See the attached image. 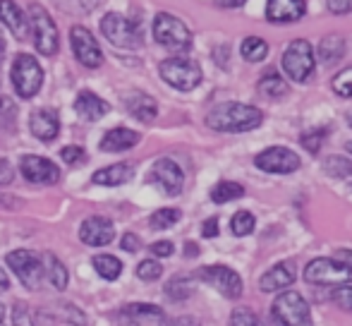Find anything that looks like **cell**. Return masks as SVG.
<instances>
[{"mask_svg":"<svg viewBox=\"0 0 352 326\" xmlns=\"http://www.w3.org/2000/svg\"><path fill=\"white\" fill-rule=\"evenodd\" d=\"M264 122V113L247 103H218L206 116V125L216 132H250Z\"/></svg>","mask_w":352,"mask_h":326,"instance_id":"6da1fadb","label":"cell"},{"mask_svg":"<svg viewBox=\"0 0 352 326\" xmlns=\"http://www.w3.org/2000/svg\"><path fill=\"white\" fill-rule=\"evenodd\" d=\"M29 32L34 34V46L41 56H56L58 46H60V32H58L48 10L38 3L29 5Z\"/></svg>","mask_w":352,"mask_h":326,"instance_id":"7a4b0ae2","label":"cell"},{"mask_svg":"<svg viewBox=\"0 0 352 326\" xmlns=\"http://www.w3.org/2000/svg\"><path fill=\"white\" fill-rule=\"evenodd\" d=\"M276 326H311L309 303L297 290H283L271 305Z\"/></svg>","mask_w":352,"mask_h":326,"instance_id":"3957f363","label":"cell"},{"mask_svg":"<svg viewBox=\"0 0 352 326\" xmlns=\"http://www.w3.org/2000/svg\"><path fill=\"white\" fill-rule=\"evenodd\" d=\"M153 39L168 51H190L192 48V32L180 17L170 12H158L153 17Z\"/></svg>","mask_w":352,"mask_h":326,"instance_id":"277c9868","label":"cell"},{"mask_svg":"<svg viewBox=\"0 0 352 326\" xmlns=\"http://www.w3.org/2000/svg\"><path fill=\"white\" fill-rule=\"evenodd\" d=\"M10 80L19 98H34L43 84V70L38 61L29 53L14 56L12 67H10Z\"/></svg>","mask_w":352,"mask_h":326,"instance_id":"5b68a950","label":"cell"},{"mask_svg":"<svg viewBox=\"0 0 352 326\" xmlns=\"http://www.w3.org/2000/svg\"><path fill=\"white\" fill-rule=\"evenodd\" d=\"M5 264L12 269V274L27 285L29 290L41 288V281L46 276V264L43 257L34 250H14L5 257Z\"/></svg>","mask_w":352,"mask_h":326,"instance_id":"8992f818","label":"cell"},{"mask_svg":"<svg viewBox=\"0 0 352 326\" xmlns=\"http://www.w3.org/2000/svg\"><path fill=\"white\" fill-rule=\"evenodd\" d=\"M163 82L170 84L177 91H192L201 84V67L199 63L190 58H168L158 65Z\"/></svg>","mask_w":352,"mask_h":326,"instance_id":"52a82bcc","label":"cell"},{"mask_svg":"<svg viewBox=\"0 0 352 326\" xmlns=\"http://www.w3.org/2000/svg\"><path fill=\"white\" fill-rule=\"evenodd\" d=\"M316 61H314V48L307 39H295L290 41V46L283 53V70L290 80L295 82H307L309 75L314 72Z\"/></svg>","mask_w":352,"mask_h":326,"instance_id":"ba28073f","label":"cell"},{"mask_svg":"<svg viewBox=\"0 0 352 326\" xmlns=\"http://www.w3.org/2000/svg\"><path fill=\"white\" fill-rule=\"evenodd\" d=\"M197 279L209 283L213 290L223 295L228 300H240L242 298V290H245V283H242V276L237 274L235 269L230 266H223V264H213V266H201L197 269Z\"/></svg>","mask_w":352,"mask_h":326,"instance_id":"9c48e42d","label":"cell"},{"mask_svg":"<svg viewBox=\"0 0 352 326\" xmlns=\"http://www.w3.org/2000/svg\"><path fill=\"white\" fill-rule=\"evenodd\" d=\"M302 279L311 285H348L352 283V271L331 257H319L305 266Z\"/></svg>","mask_w":352,"mask_h":326,"instance_id":"30bf717a","label":"cell"},{"mask_svg":"<svg viewBox=\"0 0 352 326\" xmlns=\"http://www.w3.org/2000/svg\"><path fill=\"white\" fill-rule=\"evenodd\" d=\"M101 32L113 46L118 48H140L142 46V29L137 22L127 19L125 14L108 12L101 19Z\"/></svg>","mask_w":352,"mask_h":326,"instance_id":"8fae6325","label":"cell"},{"mask_svg":"<svg viewBox=\"0 0 352 326\" xmlns=\"http://www.w3.org/2000/svg\"><path fill=\"white\" fill-rule=\"evenodd\" d=\"M254 166L264 173H271V175H287V173L300 171L302 161L287 146H269L254 156Z\"/></svg>","mask_w":352,"mask_h":326,"instance_id":"7c38bea8","label":"cell"},{"mask_svg":"<svg viewBox=\"0 0 352 326\" xmlns=\"http://www.w3.org/2000/svg\"><path fill=\"white\" fill-rule=\"evenodd\" d=\"M70 43H72V53L84 67H101L103 63V51L98 46V41L94 39V34L87 27L77 24L70 29Z\"/></svg>","mask_w":352,"mask_h":326,"instance_id":"4fadbf2b","label":"cell"},{"mask_svg":"<svg viewBox=\"0 0 352 326\" xmlns=\"http://www.w3.org/2000/svg\"><path fill=\"white\" fill-rule=\"evenodd\" d=\"M148 182H153L156 187H161L166 195L175 197L185 187V173L173 159H158L153 163L151 173H148Z\"/></svg>","mask_w":352,"mask_h":326,"instance_id":"5bb4252c","label":"cell"},{"mask_svg":"<svg viewBox=\"0 0 352 326\" xmlns=\"http://www.w3.org/2000/svg\"><path fill=\"white\" fill-rule=\"evenodd\" d=\"M19 171H22V175L27 177L29 182H34V185H56V182L60 180V168L53 161L43 159V156H34V154L22 156Z\"/></svg>","mask_w":352,"mask_h":326,"instance_id":"9a60e30c","label":"cell"},{"mask_svg":"<svg viewBox=\"0 0 352 326\" xmlns=\"http://www.w3.org/2000/svg\"><path fill=\"white\" fill-rule=\"evenodd\" d=\"M113 238H116V228L106 216H89L79 226V240L89 247H106L113 243Z\"/></svg>","mask_w":352,"mask_h":326,"instance_id":"2e32d148","label":"cell"},{"mask_svg":"<svg viewBox=\"0 0 352 326\" xmlns=\"http://www.w3.org/2000/svg\"><path fill=\"white\" fill-rule=\"evenodd\" d=\"M297 279V269L292 261H280V264H274L264 276L259 279V290L261 293H280V290H287Z\"/></svg>","mask_w":352,"mask_h":326,"instance_id":"e0dca14e","label":"cell"},{"mask_svg":"<svg viewBox=\"0 0 352 326\" xmlns=\"http://www.w3.org/2000/svg\"><path fill=\"white\" fill-rule=\"evenodd\" d=\"M307 14V0H269L266 19L271 24H292Z\"/></svg>","mask_w":352,"mask_h":326,"instance_id":"ac0fdd59","label":"cell"},{"mask_svg":"<svg viewBox=\"0 0 352 326\" xmlns=\"http://www.w3.org/2000/svg\"><path fill=\"white\" fill-rule=\"evenodd\" d=\"M29 130L36 140L41 142H51L58 137L60 132V118L56 116V111L51 108H38L29 116Z\"/></svg>","mask_w":352,"mask_h":326,"instance_id":"d6986e66","label":"cell"},{"mask_svg":"<svg viewBox=\"0 0 352 326\" xmlns=\"http://www.w3.org/2000/svg\"><path fill=\"white\" fill-rule=\"evenodd\" d=\"M74 111L79 113V116L84 118V120H101L103 116H106L108 111H111V106H108L106 101H103L98 94L89 91V89H84V91L77 94V98H74Z\"/></svg>","mask_w":352,"mask_h":326,"instance_id":"ffe728a7","label":"cell"},{"mask_svg":"<svg viewBox=\"0 0 352 326\" xmlns=\"http://www.w3.org/2000/svg\"><path fill=\"white\" fill-rule=\"evenodd\" d=\"M0 22L12 32L14 39L24 41L29 36V19L24 17V12L12 3V0H0Z\"/></svg>","mask_w":352,"mask_h":326,"instance_id":"44dd1931","label":"cell"},{"mask_svg":"<svg viewBox=\"0 0 352 326\" xmlns=\"http://www.w3.org/2000/svg\"><path fill=\"white\" fill-rule=\"evenodd\" d=\"M132 175H135V166L132 163H113V166H106L94 173L91 180L101 187H118L130 182Z\"/></svg>","mask_w":352,"mask_h":326,"instance_id":"7402d4cb","label":"cell"},{"mask_svg":"<svg viewBox=\"0 0 352 326\" xmlns=\"http://www.w3.org/2000/svg\"><path fill=\"white\" fill-rule=\"evenodd\" d=\"M140 144V132L130 130V127H113V130H108L106 135H103L101 140V151H127L132 149V146Z\"/></svg>","mask_w":352,"mask_h":326,"instance_id":"603a6c76","label":"cell"},{"mask_svg":"<svg viewBox=\"0 0 352 326\" xmlns=\"http://www.w3.org/2000/svg\"><path fill=\"white\" fill-rule=\"evenodd\" d=\"M125 106H127V111H130V116L140 118V120H144V122L153 120V118H156V113H158L156 101H153V98L148 96V94H144V91H130V94H127Z\"/></svg>","mask_w":352,"mask_h":326,"instance_id":"cb8c5ba5","label":"cell"},{"mask_svg":"<svg viewBox=\"0 0 352 326\" xmlns=\"http://www.w3.org/2000/svg\"><path fill=\"white\" fill-rule=\"evenodd\" d=\"M345 56V39L338 36V34H329V36L321 39L319 43V61L324 65H331V63L340 61Z\"/></svg>","mask_w":352,"mask_h":326,"instance_id":"d4e9b609","label":"cell"},{"mask_svg":"<svg viewBox=\"0 0 352 326\" xmlns=\"http://www.w3.org/2000/svg\"><path fill=\"white\" fill-rule=\"evenodd\" d=\"M166 295L173 300V303H185L195 295V283H192L190 276H173L166 283Z\"/></svg>","mask_w":352,"mask_h":326,"instance_id":"484cf974","label":"cell"},{"mask_svg":"<svg viewBox=\"0 0 352 326\" xmlns=\"http://www.w3.org/2000/svg\"><path fill=\"white\" fill-rule=\"evenodd\" d=\"M259 89H261V94H266L269 98H280V96H287V91H290V84L285 82V77H283L280 72L269 70L259 80Z\"/></svg>","mask_w":352,"mask_h":326,"instance_id":"4316f807","label":"cell"},{"mask_svg":"<svg viewBox=\"0 0 352 326\" xmlns=\"http://www.w3.org/2000/svg\"><path fill=\"white\" fill-rule=\"evenodd\" d=\"M91 264H94V269H96V274L106 281H116V279H120V274H122V261L113 254L94 257Z\"/></svg>","mask_w":352,"mask_h":326,"instance_id":"83f0119b","label":"cell"},{"mask_svg":"<svg viewBox=\"0 0 352 326\" xmlns=\"http://www.w3.org/2000/svg\"><path fill=\"white\" fill-rule=\"evenodd\" d=\"M240 197H245V187L232 180L218 182L211 190V202H216V204H228V202H235V199H240Z\"/></svg>","mask_w":352,"mask_h":326,"instance_id":"f1b7e54d","label":"cell"},{"mask_svg":"<svg viewBox=\"0 0 352 326\" xmlns=\"http://www.w3.org/2000/svg\"><path fill=\"white\" fill-rule=\"evenodd\" d=\"M240 53L245 61L250 63H261L266 56H269V43L264 41L261 36H247L240 46Z\"/></svg>","mask_w":352,"mask_h":326,"instance_id":"f546056e","label":"cell"},{"mask_svg":"<svg viewBox=\"0 0 352 326\" xmlns=\"http://www.w3.org/2000/svg\"><path fill=\"white\" fill-rule=\"evenodd\" d=\"M43 261H48V264H46L48 281L53 283V288H56V290H65L67 288V269H65V264H63V261L58 259L56 254H51V252L43 257Z\"/></svg>","mask_w":352,"mask_h":326,"instance_id":"4dcf8cb0","label":"cell"},{"mask_svg":"<svg viewBox=\"0 0 352 326\" xmlns=\"http://www.w3.org/2000/svg\"><path fill=\"white\" fill-rule=\"evenodd\" d=\"M254 226H256V219L252 211H237V214L230 219V230H232V235H237V238L252 235L254 233Z\"/></svg>","mask_w":352,"mask_h":326,"instance_id":"1f68e13d","label":"cell"},{"mask_svg":"<svg viewBox=\"0 0 352 326\" xmlns=\"http://www.w3.org/2000/svg\"><path fill=\"white\" fill-rule=\"evenodd\" d=\"M122 314L135 322H142V319H161L163 317V309L158 305H146V303H137V305H127L122 309Z\"/></svg>","mask_w":352,"mask_h":326,"instance_id":"d6a6232c","label":"cell"},{"mask_svg":"<svg viewBox=\"0 0 352 326\" xmlns=\"http://www.w3.org/2000/svg\"><path fill=\"white\" fill-rule=\"evenodd\" d=\"M324 171L333 177H352V159H348V156H326Z\"/></svg>","mask_w":352,"mask_h":326,"instance_id":"836d02e7","label":"cell"},{"mask_svg":"<svg viewBox=\"0 0 352 326\" xmlns=\"http://www.w3.org/2000/svg\"><path fill=\"white\" fill-rule=\"evenodd\" d=\"M180 219H182L180 209H158L151 214L148 224H151V228H156V230H166V228H170V226H175Z\"/></svg>","mask_w":352,"mask_h":326,"instance_id":"e575fe53","label":"cell"},{"mask_svg":"<svg viewBox=\"0 0 352 326\" xmlns=\"http://www.w3.org/2000/svg\"><path fill=\"white\" fill-rule=\"evenodd\" d=\"M326 135H329V130H326V127H321V130H309V132H305V135L300 137V142H302V146L309 151V154H319L321 144L326 142Z\"/></svg>","mask_w":352,"mask_h":326,"instance_id":"d590c367","label":"cell"},{"mask_svg":"<svg viewBox=\"0 0 352 326\" xmlns=\"http://www.w3.org/2000/svg\"><path fill=\"white\" fill-rule=\"evenodd\" d=\"M333 91L338 94V96L343 98H352V67H345V70H340L338 75L333 77Z\"/></svg>","mask_w":352,"mask_h":326,"instance_id":"8d00e7d4","label":"cell"},{"mask_svg":"<svg viewBox=\"0 0 352 326\" xmlns=\"http://www.w3.org/2000/svg\"><path fill=\"white\" fill-rule=\"evenodd\" d=\"M230 326H264L250 307H235L230 314Z\"/></svg>","mask_w":352,"mask_h":326,"instance_id":"74e56055","label":"cell"},{"mask_svg":"<svg viewBox=\"0 0 352 326\" xmlns=\"http://www.w3.org/2000/svg\"><path fill=\"white\" fill-rule=\"evenodd\" d=\"M163 274V264H158L156 259H144L137 264V279L142 281H156Z\"/></svg>","mask_w":352,"mask_h":326,"instance_id":"f35d334b","label":"cell"},{"mask_svg":"<svg viewBox=\"0 0 352 326\" xmlns=\"http://www.w3.org/2000/svg\"><path fill=\"white\" fill-rule=\"evenodd\" d=\"M58 5L70 14H89L98 5V0H58Z\"/></svg>","mask_w":352,"mask_h":326,"instance_id":"ab89813d","label":"cell"},{"mask_svg":"<svg viewBox=\"0 0 352 326\" xmlns=\"http://www.w3.org/2000/svg\"><path fill=\"white\" fill-rule=\"evenodd\" d=\"M331 300H333L338 307H343V309H348V312H352V283L336 285V288L331 290Z\"/></svg>","mask_w":352,"mask_h":326,"instance_id":"60d3db41","label":"cell"},{"mask_svg":"<svg viewBox=\"0 0 352 326\" xmlns=\"http://www.w3.org/2000/svg\"><path fill=\"white\" fill-rule=\"evenodd\" d=\"M63 161L70 163V166H77V163H84L87 161V151L82 149V146H65V149L60 151Z\"/></svg>","mask_w":352,"mask_h":326,"instance_id":"b9f144b4","label":"cell"},{"mask_svg":"<svg viewBox=\"0 0 352 326\" xmlns=\"http://www.w3.org/2000/svg\"><path fill=\"white\" fill-rule=\"evenodd\" d=\"M326 8L333 14H348L352 12V0H326Z\"/></svg>","mask_w":352,"mask_h":326,"instance_id":"7bdbcfd3","label":"cell"},{"mask_svg":"<svg viewBox=\"0 0 352 326\" xmlns=\"http://www.w3.org/2000/svg\"><path fill=\"white\" fill-rule=\"evenodd\" d=\"M151 252L156 257H170L173 252H175V247H173L170 240H158V243L151 245Z\"/></svg>","mask_w":352,"mask_h":326,"instance_id":"ee69618b","label":"cell"},{"mask_svg":"<svg viewBox=\"0 0 352 326\" xmlns=\"http://www.w3.org/2000/svg\"><path fill=\"white\" fill-rule=\"evenodd\" d=\"M14 177V171L12 166H10L8 159H0V185H10Z\"/></svg>","mask_w":352,"mask_h":326,"instance_id":"f6af8a7d","label":"cell"},{"mask_svg":"<svg viewBox=\"0 0 352 326\" xmlns=\"http://www.w3.org/2000/svg\"><path fill=\"white\" fill-rule=\"evenodd\" d=\"M120 247L125 252H137L142 245H140V238H137L135 233H125V235H122V240H120Z\"/></svg>","mask_w":352,"mask_h":326,"instance_id":"bcb514c9","label":"cell"},{"mask_svg":"<svg viewBox=\"0 0 352 326\" xmlns=\"http://www.w3.org/2000/svg\"><path fill=\"white\" fill-rule=\"evenodd\" d=\"M201 235H204V238H216L218 235V219L216 216L204 221V226H201Z\"/></svg>","mask_w":352,"mask_h":326,"instance_id":"7dc6e473","label":"cell"},{"mask_svg":"<svg viewBox=\"0 0 352 326\" xmlns=\"http://www.w3.org/2000/svg\"><path fill=\"white\" fill-rule=\"evenodd\" d=\"M333 259L340 261L348 271H352V250H336Z\"/></svg>","mask_w":352,"mask_h":326,"instance_id":"c3c4849f","label":"cell"},{"mask_svg":"<svg viewBox=\"0 0 352 326\" xmlns=\"http://www.w3.org/2000/svg\"><path fill=\"white\" fill-rule=\"evenodd\" d=\"M161 326H199L195 317H175V319H166Z\"/></svg>","mask_w":352,"mask_h":326,"instance_id":"681fc988","label":"cell"},{"mask_svg":"<svg viewBox=\"0 0 352 326\" xmlns=\"http://www.w3.org/2000/svg\"><path fill=\"white\" fill-rule=\"evenodd\" d=\"M14 324L17 326H32V322H29V312L24 307H14Z\"/></svg>","mask_w":352,"mask_h":326,"instance_id":"f907efd6","label":"cell"},{"mask_svg":"<svg viewBox=\"0 0 352 326\" xmlns=\"http://www.w3.org/2000/svg\"><path fill=\"white\" fill-rule=\"evenodd\" d=\"M247 0H216L218 8H242Z\"/></svg>","mask_w":352,"mask_h":326,"instance_id":"816d5d0a","label":"cell"},{"mask_svg":"<svg viewBox=\"0 0 352 326\" xmlns=\"http://www.w3.org/2000/svg\"><path fill=\"white\" fill-rule=\"evenodd\" d=\"M8 288H10V279H8V274L0 269V293H5Z\"/></svg>","mask_w":352,"mask_h":326,"instance_id":"f5cc1de1","label":"cell"},{"mask_svg":"<svg viewBox=\"0 0 352 326\" xmlns=\"http://www.w3.org/2000/svg\"><path fill=\"white\" fill-rule=\"evenodd\" d=\"M185 254L187 257H197V254H199V247H197L195 243H187L185 245Z\"/></svg>","mask_w":352,"mask_h":326,"instance_id":"db71d44e","label":"cell"},{"mask_svg":"<svg viewBox=\"0 0 352 326\" xmlns=\"http://www.w3.org/2000/svg\"><path fill=\"white\" fill-rule=\"evenodd\" d=\"M3 56H5V36H3V32H0V61H3Z\"/></svg>","mask_w":352,"mask_h":326,"instance_id":"11a10c76","label":"cell"},{"mask_svg":"<svg viewBox=\"0 0 352 326\" xmlns=\"http://www.w3.org/2000/svg\"><path fill=\"white\" fill-rule=\"evenodd\" d=\"M3 317H5V307L0 305V324H3Z\"/></svg>","mask_w":352,"mask_h":326,"instance_id":"9f6ffc18","label":"cell"},{"mask_svg":"<svg viewBox=\"0 0 352 326\" xmlns=\"http://www.w3.org/2000/svg\"><path fill=\"white\" fill-rule=\"evenodd\" d=\"M345 149H348V154H352V142H348V144H345Z\"/></svg>","mask_w":352,"mask_h":326,"instance_id":"6f0895ef","label":"cell"},{"mask_svg":"<svg viewBox=\"0 0 352 326\" xmlns=\"http://www.w3.org/2000/svg\"><path fill=\"white\" fill-rule=\"evenodd\" d=\"M348 122H350V125H352V111L348 113Z\"/></svg>","mask_w":352,"mask_h":326,"instance_id":"680465c9","label":"cell"},{"mask_svg":"<svg viewBox=\"0 0 352 326\" xmlns=\"http://www.w3.org/2000/svg\"><path fill=\"white\" fill-rule=\"evenodd\" d=\"M0 326H3V324H0Z\"/></svg>","mask_w":352,"mask_h":326,"instance_id":"91938a15","label":"cell"}]
</instances>
